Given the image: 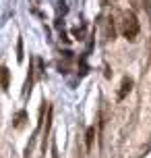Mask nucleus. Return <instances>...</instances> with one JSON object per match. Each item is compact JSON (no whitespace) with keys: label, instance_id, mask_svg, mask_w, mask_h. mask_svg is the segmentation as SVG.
Listing matches in <instances>:
<instances>
[{"label":"nucleus","instance_id":"1","mask_svg":"<svg viewBox=\"0 0 151 158\" xmlns=\"http://www.w3.org/2000/svg\"><path fill=\"white\" fill-rule=\"evenodd\" d=\"M122 35L126 40H135L139 35V21H137L135 13H126L122 19Z\"/></svg>","mask_w":151,"mask_h":158},{"label":"nucleus","instance_id":"2","mask_svg":"<svg viewBox=\"0 0 151 158\" xmlns=\"http://www.w3.org/2000/svg\"><path fill=\"white\" fill-rule=\"evenodd\" d=\"M133 89V79L130 77H124L122 79V83H120V92H118V100H124L126 94Z\"/></svg>","mask_w":151,"mask_h":158},{"label":"nucleus","instance_id":"3","mask_svg":"<svg viewBox=\"0 0 151 158\" xmlns=\"http://www.w3.org/2000/svg\"><path fill=\"white\" fill-rule=\"evenodd\" d=\"M0 85H2L4 92L8 89V69H6V67H2V69H0Z\"/></svg>","mask_w":151,"mask_h":158},{"label":"nucleus","instance_id":"4","mask_svg":"<svg viewBox=\"0 0 151 158\" xmlns=\"http://www.w3.org/2000/svg\"><path fill=\"white\" fill-rule=\"evenodd\" d=\"M93 133H95V127H89V129H87V139H85L87 148H91V142H93Z\"/></svg>","mask_w":151,"mask_h":158},{"label":"nucleus","instance_id":"5","mask_svg":"<svg viewBox=\"0 0 151 158\" xmlns=\"http://www.w3.org/2000/svg\"><path fill=\"white\" fill-rule=\"evenodd\" d=\"M17 52H19L17 58H19V60H23V42H21V40H19V44H17Z\"/></svg>","mask_w":151,"mask_h":158},{"label":"nucleus","instance_id":"6","mask_svg":"<svg viewBox=\"0 0 151 158\" xmlns=\"http://www.w3.org/2000/svg\"><path fill=\"white\" fill-rule=\"evenodd\" d=\"M23 118H25V112H19V114H17V123H15V125H17V127H21Z\"/></svg>","mask_w":151,"mask_h":158}]
</instances>
